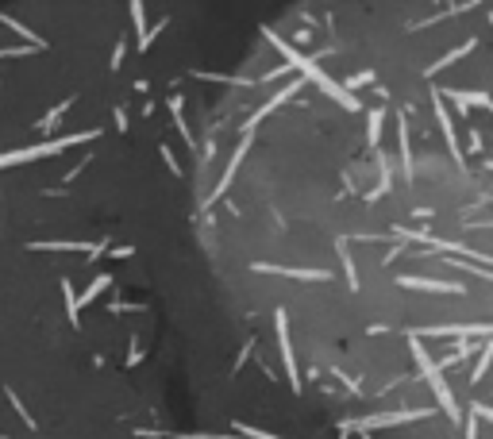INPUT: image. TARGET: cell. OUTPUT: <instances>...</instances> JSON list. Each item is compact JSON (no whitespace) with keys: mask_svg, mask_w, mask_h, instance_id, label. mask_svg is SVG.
<instances>
[{"mask_svg":"<svg viewBox=\"0 0 493 439\" xmlns=\"http://www.w3.org/2000/svg\"><path fill=\"white\" fill-rule=\"evenodd\" d=\"M27 250H93V243H85V239H31L27 243Z\"/></svg>","mask_w":493,"mask_h":439,"instance_id":"cell-12","label":"cell"},{"mask_svg":"<svg viewBox=\"0 0 493 439\" xmlns=\"http://www.w3.org/2000/svg\"><path fill=\"white\" fill-rule=\"evenodd\" d=\"M408 347H413V362H416V370L428 378V386H432V393H435V401H439V409L447 412V420L451 424H463V412H458V405H455V397H451V389H447V381H443V370H439V362L428 359V351L420 347V339L408 331Z\"/></svg>","mask_w":493,"mask_h":439,"instance_id":"cell-2","label":"cell"},{"mask_svg":"<svg viewBox=\"0 0 493 439\" xmlns=\"http://www.w3.org/2000/svg\"><path fill=\"white\" fill-rule=\"evenodd\" d=\"M274 328H277V347H282V362H285V381L293 386V393H301V374H297V359H293V343H289V320L277 308L274 312Z\"/></svg>","mask_w":493,"mask_h":439,"instance_id":"cell-6","label":"cell"},{"mask_svg":"<svg viewBox=\"0 0 493 439\" xmlns=\"http://www.w3.org/2000/svg\"><path fill=\"white\" fill-rule=\"evenodd\" d=\"M401 286L405 289H428V293H455V297L466 293L458 281H432V278H401Z\"/></svg>","mask_w":493,"mask_h":439,"instance_id":"cell-11","label":"cell"},{"mask_svg":"<svg viewBox=\"0 0 493 439\" xmlns=\"http://www.w3.org/2000/svg\"><path fill=\"white\" fill-rule=\"evenodd\" d=\"M235 424V432H239L243 439H282V435H274V432H258L254 424H243V420H232Z\"/></svg>","mask_w":493,"mask_h":439,"instance_id":"cell-25","label":"cell"},{"mask_svg":"<svg viewBox=\"0 0 493 439\" xmlns=\"http://www.w3.org/2000/svg\"><path fill=\"white\" fill-rule=\"evenodd\" d=\"M474 46H478V39H466V43H463V46H455V51H447V54H443V58H439V62H432V66H428V73H439V70H447V66H455V62H458V58H466V54H470V51H474Z\"/></svg>","mask_w":493,"mask_h":439,"instance_id":"cell-14","label":"cell"},{"mask_svg":"<svg viewBox=\"0 0 493 439\" xmlns=\"http://www.w3.org/2000/svg\"><path fill=\"white\" fill-rule=\"evenodd\" d=\"M363 439H370V435H363Z\"/></svg>","mask_w":493,"mask_h":439,"instance_id":"cell-40","label":"cell"},{"mask_svg":"<svg viewBox=\"0 0 493 439\" xmlns=\"http://www.w3.org/2000/svg\"><path fill=\"white\" fill-rule=\"evenodd\" d=\"M397 132H401V166H405V177H408V182H416V170H413V146H408V124H405V116H401Z\"/></svg>","mask_w":493,"mask_h":439,"instance_id":"cell-16","label":"cell"},{"mask_svg":"<svg viewBox=\"0 0 493 439\" xmlns=\"http://www.w3.org/2000/svg\"><path fill=\"white\" fill-rule=\"evenodd\" d=\"M489 23H493V12H489Z\"/></svg>","mask_w":493,"mask_h":439,"instance_id":"cell-38","label":"cell"},{"mask_svg":"<svg viewBox=\"0 0 493 439\" xmlns=\"http://www.w3.org/2000/svg\"><path fill=\"white\" fill-rule=\"evenodd\" d=\"M447 101H455L458 112H466V108H489L493 96L489 93H463V89H447Z\"/></svg>","mask_w":493,"mask_h":439,"instance_id":"cell-13","label":"cell"},{"mask_svg":"<svg viewBox=\"0 0 493 439\" xmlns=\"http://www.w3.org/2000/svg\"><path fill=\"white\" fill-rule=\"evenodd\" d=\"M470 412H474L478 420H489V424H493V409H489V405H478V401H474V405H470Z\"/></svg>","mask_w":493,"mask_h":439,"instance_id":"cell-33","label":"cell"},{"mask_svg":"<svg viewBox=\"0 0 493 439\" xmlns=\"http://www.w3.org/2000/svg\"><path fill=\"white\" fill-rule=\"evenodd\" d=\"M466 143H470V154H478L482 146H486V135H482L478 127H470V135H466Z\"/></svg>","mask_w":493,"mask_h":439,"instance_id":"cell-31","label":"cell"},{"mask_svg":"<svg viewBox=\"0 0 493 439\" xmlns=\"http://www.w3.org/2000/svg\"><path fill=\"white\" fill-rule=\"evenodd\" d=\"M116 127H120V132L127 127V112H123V108H116Z\"/></svg>","mask_w":493,"mask_h":439,"instance_id":"cell-37","label":"cell"},{"mask_svg":"<svg viewBox=\"0 0 493 439\" xmlns=\"http://www.w3.org/2000/svg\"><path fill=\"white\" fill-rule=\"evenodd\" d=\"M435 116H439V132H443V139H447V151H451V158H455L458 166H466L463 151H458V139H455V124H451L447 108H443V93H435Z\"/></svg>","mask_w":493,"mask_h":439,"instance_id":"cell-10","label":"cell"},{"mask_svg":"<svg viewBox=\"0 0 493 439\" xmlns=\"http://www.w3.org/2000/svg\"><path fill=\"white\" fill-rule=\"evenodd\" d=\"M131 20H135V31H139V51H146V35H151V31H146V8L139 4H131Z\"/></svg>","mask_w":493,"mask_h":439,"instance_id":"cell-20","label":"cell"},{"mask_svg":"<svg viewBox=\"0 0 493 439\" xmlns=\"http://www.w3.org/2000/svg\"><path fill=\"white\" fill-rule=\"evenodd\" d=\"M96 127H89V132H77V135H62V139L54 143H39V146H23V151H8L0 154V170L4 166H15V162H35V158H51V154H62L65 146H77V143H93L96 139Z\"/></svg>","mask_w":493,"mask_h":439,"instance_id":"cell-3","label":"cell"},{"mask_svg":"<svg viewBox=\"0 0 493 439\" xmlns=\"http://www.w3.org/2000/svg\"><path fill=\"white\" fill-rule=\"evenodd\" d=\"M489 112H493V104H489Z\"/></svg>","mask_w":493,"mask_h":439,"instance_id":"cell-39","label":"cell"},{"mask_svg":"<svg viewBox=\"0 0 493 439\" xmlns=\"http://www.w3.org/2000/svg\"><path fill=\"white\" fill-rule=\"evenodd\" d=\"M123 54H127V43H116V51H112V62H108L112 70H120V66H123Z\"/></svg>","mask_w":493,"mask_h":439,"instance_id":"cell-34","label":"cell"},{"mask_svg":"<svg viewBox=\"0 0 493 439\" xmlns=\"http://www.w3.org/2000/svg\"><path fill=\"white\" fill-rule=\"evenodd\" d=\"M262 35H266L270 43H274L277 51L285 54V66L301 70V73H305V77L312 81V85H320V89H324V93H327V96H332V101H335V104H343V108H351V112H358V108H363V104H358V96H351L347 89L339 85V81H332V77H327L324 70L316 66V62L308 58V54H301V51H297V46H293V43H285V39L277 35V31H270V27H266V31H262Z\"/></svg>","mask_w":493,"mask_h":439,"instance_id":"cell-1","label":"cell"},{"mask_svg":"<svg viewBox=\"0 0 493 439\" xmlns=\"http://www.w3.org/2000/svg\"><path fill=\"white\" fill-rule=\"evenodd\" d=\"M246 146H251V135H243V139H239V146H235V154H232V162H227V166H224V177H220V185H216V189L208 193V201H204V205H212V201H220V197H224L227 189H232V177H235V170H239V162L246 158Z\"/></svg>","mask_w":493,"mask_h":439,"instance_id":"cell-9","label":"cell"},{"mask_svg":"<svg viewBox=\"0 0 493 439\" xmlns=\"http://www.w3.org/2000/svg\"><path fill=\"white\" fill-rule=\"evenodd\" d=\"M170 27V15H166V20H162V23H154V27H151V35H146V46H151L154 43V39H158L162 35V31H166Z\"/></svg>","mask_w":493,"mask_h":439,"instance_id":"cell-35","label":"cell"},{"mask_svg":"<svg viewBox=\"0 0 493 439\" xmlns=\"http://www.w3.org/2000/svg\"><path fill=\"white\" fill-rule=\"evenodd\" d=\"M4 439H8V435H4Z\"/></svg>","mask_w":493,"mask_h":439,"instance_id":"cell-41","label":"cell"},{"mask_svg":"<svg viewBox=\"0 0 493 439\" xmlns=\"http://www.w3.org/2000/svg\"><path fill=\"white\" fill-rule=\"evenodd\" d=\"M0 23H8V27H12L15 31V35H20L23 39V46H39V51H43V39H39V35H31V31H27V23H20V20H15V15H8V12H0Z\"/></svg>","mask_w":493,"mask_h":439,"instance_id":"cell-17","label":"cell"},{"mask_svg":"<svg viewBox=\"0 0 493 439\" xmlns=\"http://www.w3.org/2000/svg\"><path fill=\"white\" fill-rule=\"evenodd\" d=\"M158 151H162V158H166V166H170V174H174V177H182V166H177V158H174V151H170V146H166V143H162V146H158Z\"/></svg>","mask_w":493,"mask_h":439,"instance_id":"cell-30","label":"cell"},{"mask_svg":"<svg viewBox=\"0 0 493 439\" xmlns=\"http://www.w3.org/2000/svg\"><path fill=\"white\" fill-rule=\"evenodd\" d=\"M370 124H366V135H370V146H377V139H382V112H366Z\"/></svg>","mask_w":493,"mask_h":439,"instance_id":"cell-28","label":"cell"},{"mask_svg":"<svg viewBox=\"0 0 493 439\" xmlns=\"http://www.w3.org/2000/svg\"><path fill=\"white\" fill-rule=\"evenodd\" d=\"M70 104H73V101H62V104H54V108L46 112V116L39 120L35 127H39V132H51V127H58V124H62V116H65V112H70Z\"/></svg>","mask_w":493,"mask_h":439,"instance_id":"cell-19","label":"cell"},{"mask_svg":"<svg viewBox=\"0 0 493 439\" xmlns=\"http://www.w3.org/2000/svg\"><path fill=\"white\" fill-rule=\"evenodd\" d=\"M182 112H185V96H182V93H174V96H170V116H174V124H177V132H182V139L193 146V135H189V124H185ZM193 151H196V146H193Z\"/></svg>","mask_w":493,"mask_h":439,"instance_id":"cell-15","label":"cell"},{"mask_svg":"<svg viewBox=\"0 0 493 439\" xmlns=\"http://www.w3.org/2000/svg\"><path fill=\"white\" fill-rule=\"evenodd\" d=\"M416 420H428V409H405V412H377V416H363V420H347V432L355 435H370L374 428H397V424H416Z\"/></svg>","mask_w":493,"mask_h":439,"instance_id":"cell-4","label":"cell"},{"mask_svg":"<svg viewBox=\"0 0 493 439\" xmlns=\"http://www.w3.org/2000/svg\"><path fill=\"white\" fill-rule=\"evenodd\" d=\"M108 286H112V274H101V278H93V286H89V289H85V293H81V297H77V308L93 305V300L101 297V293L108 289Z\"/></svg>","mask_w":493,"mask_h":439,"instance_id":"cell-18","label":"cell"},{"mask_svg":"<svg viewBox=\"0 0 493 439\" xmlns=\"http://www.w3.org/2000/svg\"><path fill=\"white\" fill-rule=\"evenodd\" d=\"M489 362H493V336H489V343H486V351H482V359L478 366H474V374H470V386H478L482 378H486V370H489Z\"/></svg>","mask_w":493,"mask_h":439,"instance_id":"cell-24","label":"cell"},{"mask_svg":"<svg viewBox=\"0 0 493 439\" xmlns=\"http://www.w3.org/2000/svg\"><path fill=\"white\" fill-rule=\"evenodd\" d=\"M4 393H8V401H12V409H15V412H20V420H23V424H27V428H31V432H35V416H31V412H27V409H23V401H20V393H15V389H4Z\"/></svg>","mask_w":493,"mask_h":439,"instance_id":"cell-26","label":"cell"},{"mask_svg":"<svg viewBox=\"0 0 493 439\" xmlns=\"http://www.w3.org/2000/svg\"><path fill=\"white\" fill-rule=\"evenodd\" d=\"M193 77H201V81H220V85H254L251 77H227V73H208V70H193Z\"/></svg>","mask_w":493,"mask_h":439,"instance_id":"cell-22","label":"cell"},{"mask_svg":"<svg viewBox=\"0 0 493 439\" xmlns=\"http://www.w3.org/2000/svg\"><path fill=\"white\" fill-rule=\"evenodd\" d=\"M254 274H282V278H297V281H327L332 270H305V266H274V262H254Z\"/></svg>","mask_w":493,"mask_h":439,"instance_id":"cell-8","label":"cell"},{"mask_svg":"<svg viewBox=\"0 0 493 439\" xmlns=\"http://www.w3.org/2000/svg\"><path fill=\"white\" fill-rule=\"evenodd\" d=\"M108 250V239H101V243H93V250H89V262H96V258Z\"/></svg>","mask_w":493,"mask_h":439,"instance_id":"cell-36","label":"cell"},{"mask_svg":"<svg viewBox=\"0 0 493 439\" xmlns=\"http://www.w3.org/2000/svg\"><path fill=\"white\" fill-rule=\"evenodd\" d=\"M374 81V70H363V73H351L347 81H343V89H347L351 96H355V89H363V85H370Z\"/></svg>","mask_w":493,"mask_h":439,"instance_id":"cell-27","label":"cell"},{"mask_svg":"<svg viewBox=\"0 0 493 439\" xmlns=\"http://www.w3.org/2000/svg\"><path fill=\"white\" fill-rule=\"evenodd\" d=\"M62 297H65V312H70V324H77V293H73V281L62 278Z\"/></svg>","mask_w":493,"mask_h":439,"instance_id":"cell-23","label":"cell"},{"mask_svg":"<svg viewBox=\"0 0 493 439\" xmlns=\"http://www.w3.org/2000/svg\"><path fill=\"white\" fill-rule=\"evenodd\" d=\"M451 270H466V274H474V278H486V281H493V270H478L474 262H447Z\"/></svg>","mask_w":493,"mask_h":439,"instance_id":"cell-29","label":"cell"},{"mask_svg":"<svg viewBox=\"0 0 493 439\" xmlns=\"http://www.w3.org/2000/svg\"><path fill=\"white\" fill-rule=\"evenodd\" d=\"M335 250H339L343 270H347V286H351V289H358V274H355V262H351V247H347V239H339V243H335Z\"/></svg>","mask_w":493,"mask_h":439,"instance_id":"cell-21","label":"cell"},{"mask_svg":"<svg viewBox=\"0 0 493 439\" xmlns=\"http://www.w3.org/2000/svg\"><path fill=\"white\" fill-rule=\"evenodd\" d=\"M416 339L428 336V339H486L493 336V324H435V328H416Z\"/></svg>","mask_w":493,"mask_h":439,"instance_id":"cell-5","label":"cell"},{"mask_svg":"<svg viewBox=\"0 0 493 439\" xmlns=\"http://www.w3.org/2000/svg\"><path fill=\"white\" fill-rule=\"evenodd\" d=\"M251 351H254V339H246V343H243V351H239V362H232V374H239V366H243L246 359H251Z\"/></svg>","mask_w":493,"mask_h":439,"instance_id":"cell-32","label":"cell"},{"mask_svg":"<svg viewBox=\"0 0 493 439\" xmlns=\"http://www.w3.org/2000/svg\"><path fill=\"white\" fill-rule=\"evenodd\" d=\"M301 85H305V81H297V77H293L289 85H282V93H274V96H270V101L262 104V108H258V112H254V116H251V120H246V124H243V135H251L254 127H258L262 120L270 116V112H274V108H282V104L289 101V96H297V89H301Z\"/></svg>","mask_w":493,"mask_h":439,"instance_id":"cell-7","label":"cell"}]
</instances>
